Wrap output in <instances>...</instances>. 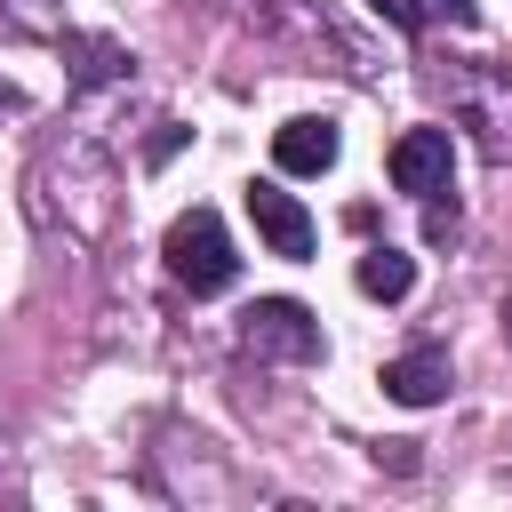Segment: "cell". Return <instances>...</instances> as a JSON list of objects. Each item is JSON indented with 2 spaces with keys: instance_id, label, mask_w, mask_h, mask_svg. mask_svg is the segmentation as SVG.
<instances>
[{
  "instance_id": "1",
  "label": "cell",
  "mask_w": 512,
  "mask_h": 512,
  "mask_svg": "<svg viewBox=\"0 0 512 512\" xmlns=\"http://www.w3.org/2000/svg\"><path fill=\"white\" fill-rule=\"evenodd\" d=\"M160 256H168V272H176V280H184L192 296H224V288L240 280L232 232H224V216H216V208H184V216L168 224Z\"/></svg>"
},
{
  "instance_id": "2",
  "label": "cell",
  "mask_w": 512,
  "mask_h": 512,
  "mask_svg": "<svg viewBox=\"0 0 512 512\" xmlns=\"http://www.w3.org/2000/svg\"><path fill=\"white\" fill-rule=\"evenodd\" d=\"M240 352H248V360H288V368H312V360L328 352V336H320V320H312L296 296H256V304L240 312Z\"/></svg>"
},
{
  "instance_id": "3",
  "label": "cell",
  "mask_w": 512,
  "mask_h": 512,
  "mask_svg": "<svg viewBox=\"0 0 512 512\" xmlns=\"http://www.w3.org/2000/svg\"><path fill=\"white\" fill-rule=\"evenodd\" d=\"M440 88H448V112H456L488 152H512V64L472 56V64H456Z\"/></svg>"
},
{
  "instance_id": "4",
  "label": "cell",
  "mask_w": 512,
  "mask_h": 512,
  "mask_svg": "<svg viewBox=\"0 0 512 512\" xmlns=\"http://www.w3.org/2000/svg\"><path fill=\"white\" fill-rule=\"evenodd\" d=\"M384 168H392V184H400L408 200H432V192H448V176H456V144H448V128H408Z\"/></svg>"
},
{
  "instance_id": "5",
  "label": "cell",
  "mask_w": 512,
  "mask_h": 512,
  "mask_svg": "<svg viewBox=\"0 0 512 512\" xmlns=\"http://www.w3.org/2000/svg\"><path fill=\"white\" fill-rule=\"evenodd\" d=\"M248 216H256V232H264L272 256H288V264L312 256V216H304L296 192H280V184H248Z\"/></svg>"
},
{
  "instance_id": "6",
  "label": "cell",
  "mask_w": 512,
  "mask_h": 512,
  "mask_svg": "<svg viewBox=\"0 0 512 512\" xmlns=\"http://www.w3.org/2000/svg\"><path fill=\"white\" fill-rule=\"evenodd\" d=\"M336 152H344L336 120H280V128H272V160H280V176H328Z\"/></svg>"
},
{
  "instance_id": "7",
  "label": "cell",
  "mask_w": 512,
  "mask_h": 512,
  "mask_svg": "<svg viewBox=\"0 0 512 512\" xmlns=\"http://www.w3.org/2000/svg\"><path fill=\"white\" fill-rule=\"evenodd\" d=\"M56 48H64L72 88H120V80H128V64H136L120 40H104V32H72V24L56 32Z\"/></svg>"
},
{
  "instance_id": "8",
  "label": "cell",
  "mask_w": 512,
  "mask_h": 512,
  "mask_svg": "<svg viewBox=\"0 0 512 512\" xmlns=\"http://www.w3.org/2000/svg\"><path fill=\"white\" fill-rule=\"evenodd\" d=\"M384 392H392L400 408H432V400H448V352H440V344H416V352L384 360Z\"/></svg>"
},
{
  "instance_id": "9",
  "label": "cell",
  "mask_w": 512,
  "mask_h": 512,
  "mask_svg": "<svg viewBox=\"0 0 512 512\" xmlns=\"http://www.w3.org/2000/svg\"><path fill=\"white\" fill-rule=\"evenodd\" d=\"M248 16H256L264 32H320L328 48H344V64H352V72H368L360 40H344V32L328 24V8H320V0H248Z\"/></svg>"
},
{
  "instance_id": "10",
  "label": "cell",
  "mask_w": 512,
  "mask_h": 512,
  "mask_svg": "<svg viewBox=\"0 0 512 512\" xmlns=\"http://www.w3.org/2000/svg\"><path fill=\"white\" fill-rule=\"evenodd\" d=\"M408 288H416V256H400V248H368V256H360V296L400 304Z\"/></svg>"
},
{
  "instance_id": "11",
  "label": "cell",
  "mask_w": 512,
  "mask_h": 512,
  "mask_svg": "<svg viewBox=\"0 0 512 512\" xmlns=\"http://www.w3.org/2000/svg\"><path fill=\"white\" fill-rule=\"evenodd\" d=\"M8 24H24V32H48V40L64 32V16H56L48 0H8Z\"/></svg>"
},
{
  "instance_id": "12",
  "label": "cell",
  "mask_w": 512,
  "mask_h": 512,
  "mask_svg": "<svg viewBox=\"0 0 512 512\" xmlns=\"http://www.w3.org/2000/svg\"><path fill=\"white\" fill-rule=\"evenodd\" d=\"M368 8H376L392 32H424V24H432V8H424V0H368Z\"/></svg>"
},
{
  "instance_id": "13",
  "label": "cell",
  "mask_w": 512,
  "mask_h": 512,
  "mask_svg": "<svg viewBox=\"0 0 512 512\" xmlns=\"http://www.w3.org/2000/svg\"><path fill=\"white\" fill-rule=\"evenodd\" d=\"M424 240H456V200H424Z\"/></svg>"
},
{
  "instance_id": "14",
  "label": "cell",
  "mask_w": 512,
  "mask_h": 512,
  "mask_svg": "<svg viewBox=\"0 0 512 512\" xmlns=\"http://www.w3.org/2000/svg\"><path fill=\"white\" fill-rule=\"evenodd\" d=\"M432 16H448V24H480V0H424Z\"/></svg>"
},
{
  "instance_id": "15",
  "label": "cell",
  "mask_w": 512,
  "mask_h": 512,
  "mask_svg": "<svg viewBox=\"0 0 512 512\" xmlns=\"http://www.w3.org/2000/svg\"><path fill=\"white\" fill-rule=\"evenodd\" d=\"M496 320H504V344H512V288H504V304H496Z\"/></svg>"
}]
</instances>
